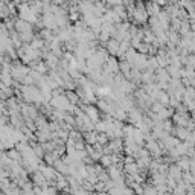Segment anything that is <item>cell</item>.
Listing matches in <instances>:
<instances>
[{
	"mask_svg": "<svg viewBox=\"0 0 195 195\" xmlns=\"http://www.w3.org/2000/svg\"><path fill=\"white\" fill-rule=\"evenodd\" d=\"M41 171H43V175H44L46 178H49V180H52V178L55 177V172H53L52 168H43Z\"/></svg>",
	"mask_w": 195,
	"mask_h": 195,
	"instance_id": "obj_1",
	"label": "cell"
}]
</instances>
